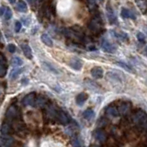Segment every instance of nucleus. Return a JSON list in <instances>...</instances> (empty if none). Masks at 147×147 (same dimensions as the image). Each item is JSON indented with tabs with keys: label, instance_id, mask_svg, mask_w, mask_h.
<instances>
[{
	"label": "nucleus",
	"instance_id": "nucleus-1",
	"mask_svg": "<svg viewBox=\"0 0 147 147\" xmlns=\"http://www.w3.org/2000/svg\"><path fill=\"white\" fill-rule=\"evenodd\" d=\"M132 121L141 124V126H144L145 128L146 126V115L142 110H138L134 114L132 115Z\"/></svg>",
	"mask_w": 147,
	"mask_h": 147
},
{
	"label": "nucleus",
	"instance_id": "nucleus-2",
	"mask_svg": "<svg viewBox=\"0 0 147 147\" xmlns=\"http://www.w3.org/2000/svg\"><path fill=\"white\" fill-rule=\"evenodd\" d=\"M101 47L102 49L105 51L106 53H113L117 51V47L116 45H114L113 43L109 42L108 40H103L102 42H101Z\"/></svg>",
	"mask_w": 147,
	"mask_h": 147
},
{
	"label": "nucleus",
	"instance_id": "nucleus-3",
	"mask_svg": "<svg viewBox=\"0 0 147 147\" xmlns=\"http://www.w3.org/2000/svg\"><path fill=\"white\" fill-rule=\"evenodd\" d=\"M69 66L76 71H80L83 67V62L79 58H72L69 62Z\"/></svg>",
	"mask_w": 147,
	"mask_h": 147
},
{
	"label": "nucleus",
	"instance_id": "nucleus-4",
	"mask_svg": "<svg viewBox=\"0 0 147 147\" xmlns=\"http://www.w3.org/2000/svg\"><path fill=\"white\" fill-rule=\"evenodd\" d=\"M88 28L90 29L91 31L95 32V33L99 31L101 29V21H100L99 18H93V20L90 21Z\"/></svg>",
	"mask_w": 147,
	"mask_h": 147
},
{
	"label": "nucleus",
	"instance_id": "nucleus-5",
	"mask_svg": "<svg viewBox=\"0 0 147 147\" xmlns=\"http://www.w3.org/2000/svg\"><path fill=\"white\" fill-rule=\"evenodd\" d=\"M94 137L98 142L103 144V142H105L106 140H107V133L103 130H101V129H98V130H96L94 132Z\"/></svg>",
	"mask_w": 147,
	"mask_h": 147
},
{
	"label": "nucleus",
	"instance_id": "nucleus-6",
	"mask_svg": "<svg viewBox=\"0 0 147 147\" xmlns=\"http://www.w3.org/2000/svg\"><path fill=\"white\" fill-rule=\"evenodd\" d=\"M90 74L94 78H96V79H100V78H102L104 76L103 69L99 66H96L94 68H92L90 71Z\"/></svg>",
	"mask_w": 147,
	"mask_h": 147
},
{
	"label": "nucleus",
	"instance_id": "nucleus-7",
	"mask_svg": "<svg viewBox=\"0 0 147 147\" xmlns=\"http://www.w3.org/2000/svg\"><path fill=\"white\" fill-rule=\"evenodd\" d=\"M85 86L86 87L87 89H90L94 92H100V87L96 84L94 81L92 80H88V79H86L85 80V83H84Z\"/></svg>",
	"mask_w": 147,
	"mask_h": 147
},
{
	"label": "nucleus",
	"instance_id": "nucleus-8",
	"mask_svg": "<svg viewBox=\"0 0 147 147\" xmlns=\"http://www.w3.org/2000/svg\"><path fill=\"white\" fill-rule=\"evenodd\" d=\"M14 139L12 137L8 136V134H3L0 136V145L3 146H9L13 144Z\"/></svg>",
	"mask_w": 147,
	"mask_h": 147
},
{
	"label": "nucleus",
	"instance_id": "nucleus-9",
	"mask_svg": "<svg viewBox=\"0 0 147 147\" xmlns=\"http://www.w3.org/2000/svg\"><path fill=\"white\" fill-rule=\"evenodd\" d=\"M56 117L58 119V121L61 122L62 124H67L69 122V118H68V116L63 111H61V110L56 113Z\"/></svg>",
	"mask_w": 147,
	"mask_h": 147
},
{
	"label": "nucleus",
	"instance_id": "nucleus-10",
	"mask_svg": "<svg viewBox=\"0 0 147 147\" xmlns=\"http://www.w3.org/2000/svg\"><path fill=\"white\" fill-rule=\"evenodd\" d=\"M34 100H35V94L34 93H30L29 95H27L24 99H23V104L25 106H30V105H33L34 104Z\"/></svg>",
	"mask_w": 147,
	"mask_h": 147
},
{
	"label": "nucleus",
	"instance_id": "nucleus-11",
	"mask_svg": "<svg viewBox=\"0 0 147 147\" xmlns=\"http://www.w3.org/2000/svg\"><path fill=\"white\" fill-rule=\"evenodd\" d=\"M107 13H108V18H109V21L110 22V24H114L116 22V17H115V14L113 12V9L112 7H109V5L107 6Z\"/></svg>",
	"mask_w": 147,
	"mask_h": 147
},
{
	"label": "nucleus",
	"instance_id": "nucleus-12",
	"mask_svg": "<svg viewBox=\"0 0 147 147\" xmlns=\"http://www.w3.org/2000/svg\"><path fill=\"white\" fill-rule=\"evenodd\" d=\"M40 40H41V41H42V42L45 45H47L48 47H53V40H52V38H51V37L48 34H45V33L41 34Z\"/></svg>",
	"mask_w": 147,
	"mask_h": 147
},
{
	"label": "nucleus",
	"instance_id": "nucleus-13",
	"mask_svg": "<svg viewBox=\"0 0 147 147\" xmlns=\"http://www.w3.org/2000/svg\"><path fill=\"white\" fill-rule=\"evenodd\" d=\"M46 102H47V99L46 98H44L43 96H39L38 98H37L36 100H34V104L36 108H42L46 105Z\"/></svg>",
	"mask_w": 147,
	"mask_h": 147
},
{
	"label": "nucleus",
	"instance_id": "nucleus-14",
	"mask_svg": "<svg viewBox=\"0 0 147 147\" xmlns=\"http://www.w3.org/2000/svg\"><path fill=\"white\" fill-rule=\"evenodd\" d=\"M21 49L23 51V53H24L25 56L28 59H31L32 58V51L30 47L28 44H22L21 45Z\"/></svg>",
	"mask_w": 147,
	"mask_h": 147
},
{
	"label": "nucleus",
	"instance_id": "nucleus-15",
	"mask_svg": "<svg viewBox=\"0 0 147 147\" xmlns=\"http://www.w3.org/2000/svg\"><path fill=\"white\" fill-rule=\"evenodd\" d=\"M17 113H18V109L15 106H10V107L8 108L7 111L6 113V116L9 119H13L17 116Z\"/></svg>",
	"mask_w": 147,
	"mask_h": 147
},
{
	"label": "nucleus",
	"instance_id": "nucleus-16",
	"mask_svg": "<svg viewBox=\"0 0 147 147\" xmlns=\"http://www.w3.org/2000/svg\"><path fill=\"white\" fill-rule=\"evenodd\" d=\"M87 99V95L86 93H80L79 95H77L76 98V102L78 106H82Z\"/></svg>",
	"mask_w": 147,
	"mask_h": 147
},
{
	"label": "nucleus",
	"instance_id": "nucleus-17",
	"mask_svg": "<svg viewBox=\"0 0 147 147\" xmlns=\"http://www.w3.org/2000/svg\"><path fill=\"white\" fill-rule=\"evenodd\" d=\"M17 8H18V11L22 12V13H26L28 11L27 4L24 1H23V0H20V1H18V3H17Z\"/></svg>",
	"mask_w": 147,
	"mask_h": 147
},
{
	"label": "nucleus",
	"instance_id": "nucleus-18",
	"mask_svg": "<svg viewBox=\"0 0 147 147\" xmlns=\"http://www.w3.org/2000/svg\"><path fill=\"white\" fill-rule=\"evenodd\" d=\"M121 17H122L123 18H135L134 14H133L131 10H129L128 8H122V9H121Z\"/></svg>",
	"mask_w": 147,
	"mask_h": 147
},
{
	"label": "nucleus",
	"instance_id": "nucleus-19",
	"mask_svg": "<svg viewBox=\"0 0 147 147\" xmlns=\"http://www.w3.org/2000/svg\"><path fill=\"white\" fill-rule=\"evenodd\" d=\"M129 110H130V105H129L128 103H123L119 107L118 111H119V113L125 115Z\"/></svg>",
	"mask_w": 147,
	"mask_h": 147
},
{
	"label": "nucleus",
	"instance_id": "nucleus-20",
	"mask_svg": "<svg viewBox=\"0 0 147 147\" xmlns=\"http://www.w3.org/2000/svg\"><path fill=\"white\" fill-rule=\"evenodd\" d=\"M95 116V113H94V110L92 109H88L84 111V113H83V117H84L86 119H93Z\"/></svg>",
	"mask_w": 147,
	"mask_h": 147
},
{
	"label": "nucleus",
	"instance_id": "nucleus-21",
	"mask_svg": "<svg viewBox=\"0 0 147 147\" xmlns=\"http://www.w3.org/2000/svg\"><path fill=\"white\" fill-rule=\"evenodd\" d=\"M42 66L43 68L45 69V70L47 71H50L51 73H53V74H58V71L55 69L52 64L49 63H42Z\"/></svg>",
	"mask_w": 147,
	"mask_h": 147
},
{
	"label": "nucleus",
	"instance_id": "nucleus-22",
	"mask_svg": "<svg viewBox=\"0 0 147 147\" xmlns=\"http://www.w3.org/2000/svg\"><path fill=\"white\" fill-rule=\"evenodd\" d=\"M107 113L109 115V116H111V117H118L119 114V111H118V109L115 107H109V108H108Z\"/></svg>",
	"mask_w": 147,
	"mask_h": 147
},
{
	"label": "nucleus",
	"instance_id": "nucleus-23",
	"mask_svg": "<svg viewBox=\"0 0 147 147\" xmlns=\"http://www.w3.org/2000/svg\"><path fill=\"white\" fill-rule=\"evenodd\" d=\"M1 133L2 134H8L9 132L11 131V127L9 125L8 123H4L3 125L1 126Z\"/></svg>",
	"mask_w": 147,
	"mask_h": 147
},
{
	"label": "nucleus",
	"instance_id": "nucleus-24",
	"mask_svg": "<svg viewBox=\"0 0 147 147\" xmlns=\"http://www.w3.org/2000/svg\"><path fill=\"white\" fill-rule=\"evenodd\" d=\"M11 63H12V65L14 67H18V66H21L22 64H23V61L20 58V57H13L12 59V61H11Z\"/></svg>",
	"mask_w": 147,
	"mask_h": 147
},
{
	"label": "nucleus",
	"instance_id": "nucleus-25",
	"mask_svg": "<svg viewBox=\"0 0 147 147\" xmlns=\"http://www.w3.org/2000/svg\"><path fill=\"white\" fill-rule=\"evenodd\" d=\"M113 34L115 35L116 38L121 40H128V35L125 34V33H123V32H116V31H114Z\"/></svg>",
	"mask_w": 147,
	"mask_h": 147
},
{
	"label": "nucleus",
	"instance_id": "nucleus-26",
	"mask_svg": "<svg viewBox=\"0 0 147 147\" xmlns=\"http://www.w3.org/2000/svg\"><path fill=\"white\" fill-rule=\"evenodd\" d=\"M20 72H21V69H18V68L13 69V70L10 72V75H9V77H10L11 79H16V78L18 76V75L20 74Z\"/></svg>",
	"mask_w": 147,
	"mask_h": 147
},
{
	"label": "nucleus",
	"instance_id": "nucleus-27",
	"mask_svg": "<svg viewBox=\"0 0 147 147\" xmlns=\"http://www.w3.org/2000/svg\"><path fill=\"white\" fill-rule=\"evenodd\" d=\"M3 16H4L5 20H10V18H12V11H11V9L8 8V7H6V11H5Z\"/></svg>",
	"mask_w": 147,
	"mask_h": 147
},
{
	"label": "nucleus",
	"instance_id": "nucleus-28",
	"mask_svg": "<svg viewBox=\"0 0 147 147\" xmlns=\"http://www.w3.org/2000/svg\"><path fill=\"white\" fill-rule=\"evenodd\" d=\"M72 144L74 146H84V144H83L81 138H79V137H76L75 139L73 140Z\"/></svg>",
	"mask_w": 147,
	"mask_h": 147
},
{
	"label": "nucleus",
	"instance_id": "nucleus-29",
	"mask_svg": "<svg viewBox=\"0 0 147 147\" xmlns=\"http://www.w3.org/2000/svg\"><path fill=\"white\" fill-rule=\"evenodd\" d=\"M116 65H118L119 67H121V68H123L124 70H126V71H128V72H132V70L129 67L127 64H125V63H121V62H119V63H116Z\"/></svg>",
	"mask_w": 147,
	"mask_h": 147
},
{
	"label": "nucleus",
	"instance_id": "nucleus-30",
	"mask_svg": "<svg viewBox=\"0 0 147 147\" xmlns=\"http://www.w3.org/2000/svg\"><path fill=\"white\" fill-rule=\"evenodd\" d=\"M7 75V68L4 64H0V76H5Z\"/></svg>",
	"mask_w": 147,
	"mask_h": 147
},
{
	"label": "nucleus",
	"instance_id": "nucleus-31",
	"mask_svg": "<svg viewBox=\"0 0 147 147\" xmlns=\"http://www.w3.org/2000/svg\"><path fill=\"white\" fill-rule=\"evenodd\" d=\"M137 39L139 41H141V42H144V41H145V35L144 33H142V32H138V33H137Z\"/></svg>",
	"mask_w": 147,
	"mask_h": 147
},
{
	"label": "nucleus",
	"instance_id": "nucleus-32",
	"mask_svg": "<svg viewBox=\"0 0 147 147\" xmlns=\"http://www.w3.org/2000/svg\"><path fill=\"white\" fill-rule=\"evenodd\" d=\"M21 27H22V24L20 21H16L15 22V26H14V28H15V31L16 32H20V30H21Z\"/></svg>",
	"mask_w": 147,
	"mask_h": 147
},
{
	"label": "nucleus",
	"instance_id": "nucleus-33",
	"mask_svg": "<svg viewBox=\"0 0 147 147\" xmlns=\"http://www.w3.org/2000/svg\"><path fill=\"white\" fill-rule=\"evenodd\" d=\"M7 49H8V52H9V53H14L16 52V46L14 45V44H12V43L8 44Z\"/></svg>",
	"mask_w": 147,
	"mask_h": 147
},
{
	"label": "nucleus",
	"instance_id": "nucleus-34",
	"mask_svg": "<svg viewBox=\"0 0 147 147\" xmlns=\"http://www.w3.org/2000/svg\"><path fill=\"white\" fill-rule=\"evenodd\" d=\"M87 3H88V7L91 9L96 7V0H87Z\"/></svg>",
	"mask_w": 147,
	"mask_h": 147
},
{
	"label": "nucleus",
	"instance_id": "nucleus-35",
	"mask_svg": "<svg viewBox=\"0 0 147 147\" xmlns=\"http://www.w3.org/2000/svg\"><path fill=\"white\" fill-rule=\"evenodd\" d=\"M5 11H6V7H4V6L0 7V17L4 15Z\"/></svg>",
	"mask_w": 147,
	"mask_h": 147
},
{
	"label": "nucleus",
	"instance_id": "nucleus-36",
	"mask_svg": "<svg viewBox=\"0 0 147 147\" xmlns=\"http://www.w3.org/2000/svg\"><path fill=\"white\" fill-rule=\"evenodd\" d=\"M6 63V60H5V57L2 54H0V64H5Z\"/></svg>",
	"mask_w": 147,
	"mask_h": 147
},
{
	"label": "nucleus",
	"instance_id": "nucleus-37",
	"mask_svg": "<svg viewBox=\"0 0 147 147\" xmlns=\"http://www.w3.org/2000/svg\"><path fill=\"white\" fill-rule=\"evenodd\" d=\"M9 2H10L11 4H14V3L16 2V0H9Z\"/></svg>",
	"mask_w": 147,
	"mask_h": 147
},
{
	"label": "nucleus",
	"instance_id": "nucleus-38",
	"mask_svg": "<svg viewBox=\"0 0 147 147\" xmlns=\"http://www.w3.org/2000/svg\"><path fill=\"white\" fill-rule=\"evenodd\" d=\"M28 1H29V2H30V4H32V0H28Z\"/></svg>",
	"mask_w": 147,
	"mask_h": 147
},
{
	"label": "nucleus",
	"instance_id": "nucleus-39",
	"mask_svg": "<svg viewBox=\"0 0 147 147\" xmlns=\"http://www.w3.org/2000/svg\"><path fill=\"white\" fill-rule=\"evenodd\" d=\"M99 1H100V2H102V1H103V0H99Z\"/></svg>",
	"mask_w": 147,
	"mask_h": 147
}]
</instances>
